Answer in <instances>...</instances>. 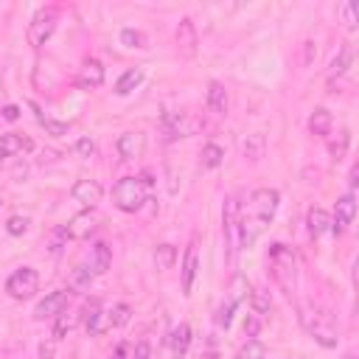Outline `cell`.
<instances>
[{
	"instance_id": "cell-31",
	"label": "cell",
	"mask_w": 359,
	"mask_h": 359,
	"mask_svg": "<svg viewBox=\"0 0 359 359\" xmlns=\"http://www.w3.org/2000/svg\"><path fill=\"white\" fill-rule=\"evenodd\" d=\"M129 317H132V309H129L126 303H115V306L109 309V314H107V325H109V328H123V325L129 323Z\"/></svg>"
},
{
	"instance_id": "cell-20",
	"label": "cell",
	"mask_w": 359,
	"mask_h": 359,
	"mask_svg": "<svg viewBox=\"0 0 359 359\" xmlns=\"http://www.w3.org/2000/svg\"><path fill=\"white\" fill-rule=\"evenodd\" d=\"M168 348H171L174 359L185 356V351L191 348V325H188V323H180V325L171 328V334H168Z\"/></svg>"
},
{
	"instance_id": "cell-42",
	"label": "cell",
	"mask_w": 359,
	"mask_h": 359,
	"mask_svg": "<svg viewBox=\"0 0 359 359\" xmlns=\"http://www.w3.org/2000/svg\"><path fill=\"white\" fill-rule=\"evenodd\" d=\"M25 177H28V163H25V160H17V163L11 165V180H14V182H25Z\"/></svg>"
},
{
	"instance_id": "cell-28",
	"label": "cell",
	"mask_w": 359,
	"mask_h": 359,
	"mask_svg": "<svg viewBox=\"0 0 359 359\" xmlns=\"http://www.w3.org/2000/svg\"><path fill=\"white\" fill-rule=\"evenodd\" d=\"M174 261H177V247H174V244H157V247H154V266H157L160 272L171 269Z\"/></svg>"
},
{
	"instance_id": "cell-26",
	"label": "cell",
	"mask_w": 359,
	"mask_h": 359,
	"mask_svg": "<svg viewBox=\"0 0 359 359\" xmlns=\"http://www.w3.org/2000/svg\"><path fill=\"white\" fill-rule=\"evenodd\" d=\"M76 323H79V314H73V311H62V314H56L53 317V339H65L73 328H76Z\"/></svg>"
},
{
	"instance_id": "cell-6",
	"label": "cell",
	"mask_w": 359,
	"mask_h": 359,
	"mask_svg": "<svg viewBox=\"0 0 359 359\" xmlns=\"http://www.w3.org/2000/svg\"><path fill=\"white\" fill-rule=\"evenodd\" d=\"M250 292H252L250 280H247L244 275H238V272H236V275L230 278V283H227V292H224L222 306L216 309V323H219L222 328H230V320H233L236 309L250 297Z\"/></svg>"
},
{
	"instance_id": "cell-29",
	"label": "cell",
	"mask_w": 359,
	"mask_h": 359,
	"mask_svg": "<svg viewBox=\"0 0 359 359\" xmlns=\"http://www.w3.org/2000/svg\"><path fill=\"white\" fill-rule=\"evenodd\" d=\"M250 306H252V314H258V317L269 314V309H272L269 289H252V292H250Z\"/></svg>"
},
{
	"instance_id": "cell-30",
	"label": "cell",
	"mask_w": 359,
	"mask_h": 359,
	"mask_svg": "<svg viewBox=\"0 0 359 359\" xmlns=\"http://www.w3.org/2000/svg\"><path fill=\"white\" fill-rule=\"evenodd\" d=\"M121 45L146 50V48H149V36H146L143 31H137V28H123V31H121Z\"/></svg>"
},
{
	"instance_id": "cell-17",
	"label": "cell",
	"mask_w": 359,
	"mask_h": 359,
	"mask_svg": "<svg viewBox=\"0 0 359 359\" xmlns=\"http://www.w3.org/2000/svg\"><path fill=\"white\" fill-rule=\"evenodd\" d=\"M98 227V216H95V210H81V213H76L67 224H65V230H67V236L70 238H87L93 230Z\"/></svg>"
},
{
	"instance_id": "cell-48",
	"label": "cell",
	"mask_w": 359,
	"mask_h": 359,
	"mask_svg": "<svg viewBox=\"0 0 359 359\" xmlns=\"http://www.w3.org/2000/svg\"><path fill=\"white\" fill-rule=\"evenodd\" d=\"M126 351H129V345H126V342H121V345L115 348V353H112V359H126Z\"/></svg>"
},
{
	"instance_id": "cell-38",
	"label": "cell",
	"mask_w": 359,
	"mask_h": 359,
	"mask_svg": "<svg viewBox=\"0 0 359 359\" xmlns=\"http://www.w3.org/2000/svg\"><path fill=\"white\" fill-rule=\"evenodd\" d=\"M93 278H95V275H93L87 266H76V269H73V286H76V289H90Z\"/></svg>"
},
{
	"instance_id": "cell-8",
	"label": "cell",
	"mask_w": 359,
	"mask_h": 359,
	"mask_svg": "<svg viewBox=\"0 0 359 359\" xmlns=\"http://www.w3.org/2000/svg\"><path fill=\"white\" fill-rule=\"evenodd\" d=\"M6 292L14 297V300H28L39 292V272L34 266H20L8 275L6 280Z\"/></svg>"
},
{
	"instance_id": "cell-15",
	"label": "cell",
	"mask_w": 359,
	"mask_h": 359,
	"mask_svg": "<svg viewBox=\"0 0 359 359\" xmlns=\"http://www.w3.org/2000/svg\"><path fill=\"white\" fill-rule=\"evenodd\" d=\"M115 149H118V154L123 157V160H137V157H143V151H146V135L143 132H123L121 137H118V143H115Z\"/></svg>"
},
{
	"instance_id": "cell-7",
	"label": "cell",
	"mask_w": 359,
	"mask_h": 359,
	"mask_svg": "<svg viewBox=\"0 0 359 359\" xmlns=\"http://www.w3.org/2000/svg\"><path fill=\"white\" fill-rule=\"evenodd\" d=\"M56 22H59V8L56 6H45L34 14V20L28 22V45L31 48H42L53 31H56Z\"/></svg>"
},
{
	"instance_id": "cell-11",
	"label": "cell",
	"mask_w": 359,
	"mask_h": 359,
	"mask_svg": "<svg viewBox=\"0 0 359 359\" xmlns=\"http://www.w3.org/2000/svg\"><path fill=\"white\" fill-rule=\"evenodd\" d=\"M67 300H70V292L67 289H56L50 294H45L36 309H34V320H53L56 314H62L67 309Z\"/></svg>"
},
{
	"instance_id": "cell-27",
	"label": "cell",
	"mask_w": 359,
	"mask_h": 359,
	"mask_svg": "<svg viewBox=\"0 0 359 359\" xmlns=\"http://www.w3.org/2000/svg\"><path fill=\"white\" fill-rule=\"evenodd\" d=\"M241 154H244L247 160H258V157H264V135H261V132L247 135V137L241 140Z\"/></svg>"
},
{
	"instance_id": "cell-33",
	"label": "cell",
	"mask_w": 359,
	"mask_h": 359,
	"mask_svg": "<svg viewBox=\"0 0 359 359\" xmlns=\"http://www.w3.org/2000/svg\"><path fill=\"white\" fill-rule=\"evenodd\" d=\"M199 157H202V165H205V168H216V165H222V160H224V149L216 146V143H205Z\"/></svg>"
},
{
	"instance_id": "cell-13",
	"label": "cell",
	"mask_w": 359,
	"mask_h": 359,
	"mask_svg": "<svg viewBox=\"0 0 359 359\" xmlns=\"http://www.w3.org/2000/svg\"><path fill=\"white\" fill-rule=\"evenodd\" d=\"M196 236H191V244L185 250V258H182V294H191L194 292V283H196V275H199V252H196Z\"/></svg>"
},
{
	"instance_id": "cell-41",
	"label": "cell",
	"mask_w": 359,
	"mask_h": 359,
	"mask_svg": "<svg viewBox=\"0 0 359 359\" xmlns=\"http://www.w3.org/2000/svg\"><path fill=\"white\" fill-rule=\"evenodd\" d=\"M76 154L84 157V160L93 157V154H95V143H93L90 137H79V143H76Z\"/></svg>"
},
{
	"instance_id": "cell-19",
	"label": "cell",
	"mask_w": 359,
	"mask_h": 359,
	"mask_svg": "<svg viewBox=\"0 0 359 359\" xmlns=\"http://www.w3.org/2000/svg\"><path fill=\"white\" fill-rule=\"evenodd\" d=\"M109 266H112V250H109L104 241L93 244V250H90V261H87V269H90L93 275H104Z\"/></svg>"
},
{
	"instance_id": "cell-36",
	"label": "cell",
	"mask_w": 359,
	"mask_h": 359,
	"mask_svg": "<svg viewBox=\"0 0 359 359\" xmlns=\"http://www.w3.org/2000/svg\"><path fill=\"white\" fill-rule=\"evenodd\" d=\"M348 146H351V132H348V129H342V132H339V137H337V140L331 143V149H328V151H331V160H334V163H339V160L348 154Z\"/></svg>"
},
{
	"instance_id": "cell-37",
	"label": "cell",
	"mask_w": 359,
	"mask_h": 359,
	"mask_svg": "<svg viewBox=\"0 0 359 359\" xmlns=\"http://www.w3.org/2000/svg\"><path fill=\"white\" fill-rule=\"evenodd\" d=\"M28 227H31V219H28V216H11V219L6 222L8 236H25Z\"/></svg>"
},
{
	"instance_id": "cell-39",
	"label": "cell",
	"mask_w": 359,
	"mask_h": 359,
	"mask_svg": "<svg viewBox=\"0 0 359 359\" xmlns=\"http://www.w3.org/2000/svg\"><path fill=\"white\" fill-rule=\"evenodd\" d=\"M339 14H342V20H345V25L351 28V31H356V8H353V3H342L339 8H337Z\"/></svg>"
},
{
	"instance_id": "cell-10",
	"label": "cell",
	"mask_w": 359,
	"mask_h": 359,
	"mask_svg": "<svg viewBox=\"0 0 359 359\" xmlns=\"http://www.w3.org/2000/svg\"><path fill=\"white\" fill-rule=\"evenodd\" d=\"M199 129V121L185 115V112H171L163 118V135L165 140H177V137H188Z\"/></svg>"
},
{
	"instance_id": "cell-4",
	"label": "cell",
	"mask_w": 359,
	"mask_h": 359,
	"mask_svg": "<svg viewBox=\"0 0 359 359\" xmlns=\"http://www.w3.org/2000/svg\"><path fill=\"white\" fill-rule=\"evenodd\" d=\"M300 323L317 345H323V348H337L339 345V334H337V325H334L328 311H323L317 306H300Z\"/></svg>"
},
{
	"instance_id": "cell-23",
	"label": "cell",
	"mask_w": 359,
	"mask_h": 359,
	"mask_svg": "<svg viewBox=\"0 0 359 359\" xmlns=\"http://www.w3.org/2000/svg\"><path fill=\"white\" fill-rule=\"evenodd\" d=\"M31 149V140L17 135V132H6L0 135V160L3 157H11V154H20V151H28Z\"/></svg>"
},
{
	"instance_id": "cell-14",
	"label": "cell",
	"mask_w": 359,
	"mask_h": 359,
	"mask_svg": "<svg viewBox=\"0 0 359 359\" xmlns=\"http://www.w3.org/2000/svg\"><path fill=\"white\" fill-rule=\"evenodd\" d=\"M70 196H73L76 202H81L87 210H93V208L101 202L104 188H101L95 180H76V182H73V188H70Z\"/></svg>"
},
{
	"instance_id": "cell-22",
	"label": "cell",
	"mask_w": 359,
	"mask_h": 359,
	"mask_svg": "<svg viewBox=\"0 0 359 359\" xmlns=\"http://www.w3.org/2000/svg\"><path fill=\"white\" fill-rule=\"evenodd\" d=\"M81 317H84V328H87V334H93V337H95V334H101V331H104V325H101L104 311H101V300H98V297L87 300V306H84Z\"/></svg>"
},
{
	"instance_id": "cell-1",
	"label": "cell",
	"mask_w": 359,
	"mask_h": 359,
	"mask_svg": "<svg viewBox=\"0 0 359 359\" xmlns=\"http://www.w3.org/2000/svg\"><path fill=\"white\" fill-rule=\"evenodd\" d=\"M278 205H280V194L275 188H258V191H252L250 208L247 210L241 208V250L250 247L264 233V227L275 219Z\"/></svg>"
},
{
	"instance_id": "cell-12",
	"label": "cell",
	"mask_w": 359,
	"mask_h": 359,
	"mask_svg": "<svg viewBox=\"0 0 359 359\" xmlns=\"http://www.w3.org/2000/svg\"><path fill=\"white\" fill-rule=\"evenodd\" d=\"M353 216H356V196H353V191H348L345 196L337 199V208H334V216H331V233L339 236L353 222Z\"/></svg>"
},
{
	"instance_id": "cell-9",
	"label": "cell",
	"mask_w": 359,
	"mask_h": 359,
	"mask_svg": "<svg viewBox=\"0 0 359 359\" xmlns=\"http://www.w3.org/2000/svg\"><path fill=\"white\" fill-rule=\"evenodd\" d=\"M174 42H177V53L191 59L196 56V48H199V34H196V25L191 17H182L177 22V31H174Z\"/></svg>"
},
{
	"instance_id": "cell-45",
	"label": "cell",
	"mask_w": 359,
	"mask_h": 359,
	"mask_svg": "<svg viewBox=\"0 0 359 359\" xmlns=\"http://www.w3.org/2000/svg\"><path fill=\"white\" fill-rule=\"evenodd\" d=\"M0 118H6V121H17V118H20V107H14V104L3 107V109H0Z\"/></svg>"
},
{
	"instance_id": "cell-2",
	"label": "cell",
	"mask_w": 359,
	"mask_h": 359,
	"mask_svg": "<svg viewBox=\"0 0 359 359\" xmlns=\"http://www.w3.org/2000/svg\"><path fill=\"white\" fill-rule=\"evenodd\" d=\"M222 236H224V258L230 266L238 264V252H241V202L236 194H230L224 199L222 208Z\"/></svg>"
},
{
	"instance_id": "cell-18",
	"label": "cell",
	"mask_w": 359,
	"mask_h": 359,
	"mask_svg": "<svg viewBox=\"0 0 359 359\" xmlns=\"http://www.w3.org/2000/svg\"><path fill=\"white\" fill-rule=\"evenodd\" d=\"M205 104H208L210 112H216V115H227V109H230L227 87H224L222 81H210V84H208V93H205Z\"/></svg>"
},
{
	"instance_id": "cell-40",
	"label": "cell",
	"mask_w": 359,
	"mask_h": 359,
	"mask_svg": "<svg viewBox=\"0 0 359 359\" xmlns=\"http://www.w3.org/2000/svg\"><path fill=\"white\" fill-rule=\"evenodd\" d=\"M70 236H67V230L65 227H56L53 233H50V252H59L62 247H65V241H67Z\"/></svg>"
},
{
	"instance_id": "cell-44",
	"label": "cell",
	"mask_w": 359,
	"mask_h": 359,
	"mask_svg": "<svg viewBox=\"0 0 359 359\" xmlns=\"http://www.w3.org/2000/svg\"><path fill=\"white\" fill-rule=\"evenodd\" d=\"M149 351H151V348H149V342H146V339H140V342L132 348V356H129V359H149Z\"/></svg>"
},
{
	"instance_id": "cell-5",
	"label": "cell",
	"mask_w": 359,
	"mask_h": 359,
	"mask_svg": "<svg viewBox=\"0 0 359 359\" xmlns=\"http://www.w3.org/2000/svg\"><path fill=\"white\" fill-rule=\"evenodd\" d=\"M149 185L146 177H121L112 185V205L123 213H137L149 196Z\"/></svg>"
},
{
	"instance_id": "cell-32",
	"label": "cell",
	"mask_w": 359,
	"mask_h": 359,
	"mask_svg": "<svg viewBox=\"0 0 359 359\" xmlns=\"http://www.w3.org/2000/svg\"><path fill=\"white\" fill-rule=\"evenodd\" d=\"M34 109H36V104H34ZM36 121L45 126V132H48L50 137H62V135L70 132V123H67V121H50V118H45L39 109H36Z\"/></svg>"
},
{
	"instance_id": "cell-47",
	"label": "cell",
	"mask_w": 359,
	"mask_h": 359,
	"mask_svg": "<svg viewBox=\"0 0 359 359\" xmlns=\"http://www.w3.org/2000/svg\"><path fill=\"white\" fill-rule=\"evenodd\" d=\"M314 56H317V48H314V42H306V56H303V62L309 65Z\"/></svg>"
},
{
	"instance_id": "cell-21",
	"label": "cell",
	"mask_w": 359,
	"mask_h": 359,
	"mask_svg": "<svg viewBox=\"0 0 359 359\" xmlns=\"http://www.w3.org/2000/svg\"><path fill=\"white\" fill-rule=\"evenodd\" d=\"M331 129H334V115L325 107H317L309 115V132L317 135V137H325V135H331Z\"/></svg>"
},
{
	"instance_id": "cell-34",
	"label": "cell",
	"mask_w": 359,
	"mask_h": 359,
	"mask_svg": "<svg viewBox=\"0 0 359 359\" xmlns=\"http://www.w3.org/2000/svg\"><path fill=\"white\" fill-rule=\"evenodd\" d=\"M266 356V348H264V342H258V339H247L241 348H238V353H236V359H264Z\"/></svg>"
},
{
	"instance_id": "cell-35",
	"label": "cell",
	"mask_w": 359,
	"mask_h": 359,
	"mask_svg": "<svg viewBox=\"0 0 359 359\" xmlns=\"http://www.w3.org/2000/svg\"><path fill=\"white\" fill-rule=\"evenodd\" d=\"M351 59H353L351 48H348V45H339V53H337V56H334V62H331V79H334V76H342V73L348 70Z\"/></svg>"
},
{
	"instance_id": "cell-49",
	"label": "cell",
	"mask_w": 359,
	"mask_h": 359,
	"mask_svg": "<svg viewBox=\"0 0 359 359\" xmlns=\"http://www.w3.org/2000/svg\"><path fill=\"white\" fill-rule=\"evenodd\" d=\"M0 205H3V202H0Z\"/></svg>"
},
{
	"instance_id": "cell-3",
	"label": "cell",
	"mask_w": 359,
	"mask_h": 359,
	"mask_svg": "<svg viewBox=\"0 0 359 359\" xmlns=\"http://www.w3.org/2000/svg\"><path fill=\"white\" fill-rule=\"evenodd\" d=\"M269 269L275 283L286 297L297 294V258L286 244H272L269 247Z\"/></svg>"
},
{
	"instance_id": "cell-24",
	"label": "cell",
	"mask_w": 359,
	"mask_h": 359,
	"mask_svg": "<svg viewBox=\"0 0 359 359\" xmlns=\"http://www.w3.org/2000/svg\"><path fill=\"white\" fill-rule=\"evenodd\" d=\"M306 222H309V233H311L314 238H320L323 233L331 230V213H328L325 208H311Z\"/></svg>"
},
{
	"instance_id": "cell-16",
	"label": "cell",
	"mask_w": 359,
	"mask_h": 359,
	"mask_svg": "<svg viewBox=\"0 0 359 359\" xmlns=\"http://www.w3.org/2000/svg\"><path fill=\"white\" fill-rule=\"evenodd\" d=\"M104 84V65L98 59H87L76 76V87L79 90H98Z\"/></svg>"
},
{
	"instance_id": "cell-46",
	"label": "cell",
	"mask_w": 359,
	"mask_h": 359,
	"mask_svg": "<svg viewBox=\"0 0 359 359\" xmlns=\"http://www.w3.org/2000/svg\"><path fill=\"white\" fill-rule=\"evenodd\" d=\"M39 359H53V342H42L39 345Z\"/></svg>"
},
{
	"instance_id": "cell-43",
	"label": "cell",
	"mask_w": 359,
	"mask_h": 359,
	"mask_svg": "<svg viewBox=\"0 0 359 359\" xmlns=\"http://www.w3.org/2000/svg\"><path fill=\"white\" fill-rule=\"evenodd\" d=\"M258 328H261V317H258V314H247V317H244V334H247V337H255Z\"/></svg>"
},
{
	"instance_id": "cell-25",
	"label": "cell",
	"mask_w": 359,
	"mask_h": 359,
	"mask_svg": "<svg viewBox=\"0 0 359 359\" xmlns=\"http://www.w3.org/2000/svg\"><path fill=\"white\" fill-rule=\"evenodd\" d=\"M140 81H143V67H129V70L121 73V79L115 81V93H118V95H129V93H135V90L140 87Z\"/></svg>"
}]
</instances>
